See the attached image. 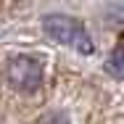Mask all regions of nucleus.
<instances>
[{
	"mask_svg": "<svg viewBox=\"0 0 124 124\" xmlns=\"http://www.w3.org/2000/svg\"><path fill=\"white\" fill-rule=\"evenodd\" d=\"M42 29H45V34H48L50 40H55V42H61V45H66V48H74V50H79V53H93L90 34H87L85 26L79 24L77 19H71V16H61V13L45 16Z\"/></svg>",
	"mask_w": 124,
	"mask_h": 124,
	"instance_id": "obj_1",
	"label": "nucleus"
},
{
	"mask_svg": "<svg viewBox=\"0 0 124 124\" xmlns=\"http://www.w3.org/2000/svg\"><path fill=\"white\" fill-rule=\"evenodd\" d=\"M106 71L116 79H124V48H119L108 61H106Z\"/></svg>",
	"mask_w": 124,
	"mask_h": 124,
	"instance_id": "obj_3",
	"label": "nucleus"
},
{
	"mask_svg": "<svg viewBox=\"0 0 124 124\" xmlns=\"http://www.w3.org/2000/svg\"><path fill=\"white\" fill-rule=\"evenodd\" d=\"M8 79H11L13 87H19L24 93H32L42 82V66L34 55H16L8 63Z\"/></svg>",
	"mask_w": 124,
	"mask_h": 124,
	"instance_id": "obj_2",
	"label": "nucleus"
}]
</instances>
